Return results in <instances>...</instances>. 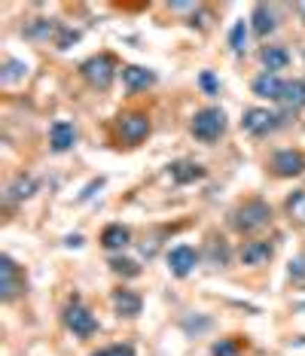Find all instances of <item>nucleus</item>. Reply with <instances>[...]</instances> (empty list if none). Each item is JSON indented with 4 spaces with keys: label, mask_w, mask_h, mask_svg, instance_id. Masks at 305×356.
Wrapping results in <instances>:
<instances>
[{
    "label": "nucleus",
    "mask_w": 305,
    "mask_h": 356,
    "mask_svg": "<svg viewBox=\"0 0 305 356\" xmlns=\"http://www.w3.org/2000/svg\"><path fill=\"white\" fill-rule=\"evenodd\" d=\"M83 76L89 79L95 88H110V83H114V61H110L107 55L89 58L83 64Z\"/></svg>",
    "instance_id": "6"
},
{
    "label": "nucleus",
    "mask_w": 305,
    "mask_h": 356,
    "mask_svg": "<svg viewBox=\"0 0 305 356\" xmlns=\"http://www.w3.org/2000/svg\"><path fill=\"white\" fill-rule=\"evenodd\" d=\"M49 143H52L55 152H68V149L77 143L74 125H70V122H55V125L49 128Z\"/></svg>",
    "instance_id": "11"
},
{
    "label": "nucleus",
    "mask_w": 305,
    "mask_h": 356,
    "mask_svg": "<svg viewBox=\"0 0 305 356\" xmlns=\"http://www.w3.org/2000/svg\"><path fill=\"white\" fill-rule=\"evenodd\" d=\"M281 92H284V83H281L275 74H263L253 79V95H260V98L281 101Z\"/></svg>",
    "instance_id": "13"
},
{
    "label": "nucleus",
    "mask_w": 305,
    "mask_h": 356,
    "mask_svg": "<svg viewBox=\"0 0 305 356\" xmlns=\"http://www.w3.org/2000/svg\"><path fill=\"white\" fill-rule=\"evenodd\" d=\"M272 171L278 177H296L305 171V156L302 152H293V149H281L275 152V159H272Z\"/></svg>",
    "instance_id": "8"
},
{
    "label": "nucleus",
    "mask_w": 305,
    "mask_h": 356,
    "mask_svg": "<svg viewBox=\"0 0 305 356\" xmlns=\"http://www.w3.org/2000/svg\"><path fill=\"white\" fill-rule=\"evenodd\" d=\"M260 58H263V64H266L269 74H275V70H284L287 64H290V55H287L284 46H266Z\"/></svg>",
    "instance_id": "14"
},
{
    "label": "nucleus",
    "mask_w": 305,
    "mask_h": 356,
    "mask_svg": "<svg viewBox=\"0 0 305 356\" xmlns=\"http://www.w3.org/2000/svg\"><path fill=\"white\" fill-rule=\"evenodd\" d=\"M119 134H123L125 143H141L150 134V119L143 113H125L119 119Z\"/></svg>",
    "instance_id": "7"
},
{
    "label": "nucleus",
    "mask_w": 305,
    "mask_h": 356,
    "mask_svg": "<svg viewBox=\"0 0 305 356\" xmlns=\"http://www.w3.org/2000/svg\"><path fill=\"white\" fill-rule=\"evenodd\" d=\"M196 262H198V256L192 247H174L168 253V268H171V274H178V277H187L196 268Z\"/></svg>",
    "instance_id": "9"
},
{
    "label": "nucleus",
    "mask_w": 305,
    "mask_h": 356,
    "mask_svg": "<svg viewBox=\"0 0 305 356\" xmlns=\"http://www.w3.org/2000/svg\"><path fill=\"white\" fill-rule=\"evenodd\" d=\"M128 238H132V234H128L125 225H107L101 234V244L107 250H123L128 244Z\"/></svg>",
    "instance_id": "17"
},
{
    "label": "nucleus",
    "mask_w": 305,
    "mask_h": 356,
    "mask_svg": "<svg viewBox=\"0 0 305 356\" xmlns=\"http://www.w3.org/2000/svg\"><path fill=\"white\" fill-rule=\"evenodd\" d=\"M205 171L198 165H192V161H178V165H171V177L178 183H187V180H198Z\"/></svg>",
    "instance_id": "19"
},
{
    "label": "nucleus",
    "mask_w": 305,
    "mask_h": 356,
    "mask_svg": "<svg viewBox=\"0 0 305 356\" xmlns=\"http://www.w3.org/2000/svg\"><path fill=\"white\" fill-rule=\"evenodd\" d=\"M92 356H134V350L128 344H114V347H104V350L92 353Z\"/></svg>",
    "instance_id": "24"
},
{
    "label": "nucleus",
    "mask_w": 305,
    "mask_h": 356,
    "mask_svg": "<svg viewBox=\"0 0 305 356\" xmlns=\"http://www.w3.org/2000/svg\"><path fill=\"white\" fill-rule=\"evenodd\" d=\"M64 326H68L74 335L79 338H89L95 329H98V323H95V317L89 314V307H83V305H70L68 311H64Z\"/></svg>",
    "instance_id": "5"
},
{
    "label": "nucleus",
    "mask_w": 305,
    "mask_h": 356,
    "mask_svg": "<svg viewBox=\"0 0 305 356\" xmlns=\"http://www.w3.org/2000/svg\"><path fill=\"white\" fill-rule=\"evenodd\" d=\"M114 305L123 317H138L141 314V298L134 293H128V289H119V293L114 296Z\"/></svg>",
    "instance_id": "16"
},
{
    "label": "nucleus",
    "mask_w": 305,
    "mask_h": 356,
    "mask_svg": "<svg viewBox=\"0 0 305 356\" xmlns=\"http://www.w3.org/2000/svg\"><path fill=\"white\" fill-rule=\"evenodd\" d=\"M281 125V116L278 113H269V110H263V107H253V110H247L244 116H242V128L247 134H269V131H275V128Z\"/></svg>",
    "instance_id": "4"
},
{
    "label": "nucleus",
    "mask_w": 305,
    "mask_h": 356,
    "mask_svg": "<svg viewBox=\"0 0 305 356\" xmlns=\"http://www.w3.org/2000/svg\"><path fill=\"white\" fill-rule=\"evenodd\" d=\"M123 83H125L128 92H141V88H150L156 83V74L147 67H134L132 64V67H123Z\"/></svg>",
    "instance_id": "10"
},
{
    "label": "nucleus",
    "mask_w": 305,
    "mask_h": 356,
    "mask_svg": "<svg viewBox=\"0 0 305 356\" xmlns=\"http://www.w3.org/2000/svg\"><path fill=\"white\" fill-rule=\"evenodd\" d=\"M269 220H272V207L266 201H244V204L235 210L238 232H256V229H263V225H269Z\"/></svg>",
    "instance_id": "2"
},
{
    "label": "nucleus",
    "mask_w": 305,
    "mask_h": 356,
    "mask_svg": "<svg viewBox=\"0 0 305 356\" xmlns=\"http://www.w3.org/2000/svg\"><path fill=\"white\" fill-rule=\"evenodd\" d=\"M25 64L22 61H6V70H3V83H13V79H19V76H25Z\"/></svg>",
    "instance_id": "23"
},
{
    "label": "nucleus",
    "mask_w": 305,
    "mask_h": 356,
    "mask_svg": "<svg viewBox=\"0 0 305 356\" xmlns=\"http://www.w3.org/2000/svg\"><path fill=\"white\" fill-rule=\"evenodd\" d=\"M202 86H205L208 95H217V79L211 74H202Z\"/></svg>",
    "instance_id": "26"
},
{
    "label": "nucleus",
    "mask_w": 305,
    "mask_h": 356,
    "mask_svg": "<svg viewBox=\"0 0 305 356\" xmlns=\"http://www.w3.org/2000/svg\"><path fill=\"white\" fill-rule=\"evenodd\" d=\"M253 31L260 37H266V34H272V31H275V15H272V10L266 3H256L253 6Z\"/></svg>",
    "instance_id": "15"
},
{
    "label": "nucleus",
    "mask_w": 305,
    "mask_h": 356,
    "mask_svg": "<svg viewBox=\"0 0 305 356\" xmlns=\"http://www.w3.org/2000/svg\"><path fill=\"white\" fill-rule=\"evenodd\" d=\"M287 213L296 225H305V192H296V195L287 198Z\"/></svg>",
    "instance_id": "21"
},
{
    "label": "nucleus",
    "mask_w": 305,
    "mask_h": 356,
    "mask_svg": "<svg viewBox=\"0 0 305 356\" xmlns=\"http://www.w3.org/2000/svg\"><path fill=\"white\" fill-rule=\"evenodd\" d=\"M34 189H37V183L31 180V177H19L13 186H10V198L13 201H22V198H31L34 195Z\"/></svg>",
    "instance_id": "22"
},
{
    "label": "nucleus",
    "mask_w": 305,
    "mask_h": 356,
    "mask_svg": "<svg viewBox=\"0 0 305 356\" xmlns=\"http://www.w3.org/2000/svg\"><path fill=\"white\" fill-rule=\"evenodd\" d=\"M22 289H25V280H22L19 265H15L10 256H0V298L13 302Z\"/></svg>",
    "instance_id": "3"
},
{
    "label": "nucleus",
    "mask_w": 305,
    "mask_h": 356,
    "mask_svg": "<svg viewBox=\"0 0 305 356\" xmlns=\"http://www.w3.org/2000/svg\"><path fill=\"white\" fill-rule=\"evenodd\" d=\"M223 131H226V116H223V110L205 107V110H198L196 116H192V134H196L198 140L214 143Z\"/></svg>",
    "instance_id": "1"
},
{
    "label": "nucleus",
    "mask_w": 305,
    "mask_h": 356,
    "mask_svg": "<svg viewBox=\"0 0 305 356\" xmlns=\"http://www.w3.org/2000/svg\"><path fill=\"white\" fill-rule=\"evenodd\" d=\"M299 13H302V15H305V3H299Z\"/></svg>",
    "instance_id": "28"
},
{
    "label": "nucleus",
    "mask_w": 305,
    "mask_h": 356,
    "mask_svg": "<svg viewBox=\"0 0 305 356\" xmlns=\"http://www.w3.org/2000/svg\"><path fill=\"white\" fill-rule=\"evenodd\" d=\"M238 347L232 344V341H220V344H214V356H235Z\"/></svg>",
    "instance_id": "25"
},
{
    "label": "nucleus",
    "mask_w": 305,
    "mask_h": 356,
    "mask_svg": "<svg viewBox=\"0 0 305 356\" xmlns=\"http://www.w3.org/2000/svg\"><path fill=\"white\" fill-rule=\"evenodd\" d=\"M272 259V244L269 241H247L242 247V262L244 265H263Z\"/></svg>",
    "instance_id": "12"
},
{
    "label": "nucleus",
    "mask_w": 305,
    "mask_h": 356,
    "mask_svg": "<svg viewBox=\"0 0 305 356\" xmlns=\"http://www.w3.org/2000/svg\"><path fill=\"white\" fill-rule=\"evenodd\" d=\"M229 46H232V52H235V55H242L247 49V25H244V22H235V25H232Z\"/></svg>",
    "instance_id": "20"
},
{
    "label": "nucleus",
    "mask_w": 305,
    "mask_h": 356,
    "mask_svg": "<svg viewBox=\"0 0 305 356\" xmlns=\"http://www.w3.org/2000/svg\"><path fill=\"white\" fill-rule=\"evenodd\" d=\"M281 101L287 107H305V83L302 79H293V83H284V92H281Z\"/></svg>",
    "instance_id": "18"
},
{
    "label": "nucleus",
    "mask_w": 305,
    "mask_h": 356,
    "mask_svg": "<svg viewBox=\"0 0 305 356\" xmlns=\"http://www.w3.org/2000/svg\"><path fill=\"white\" fill-rule=\"evenodd\" d=\"M290 274H305V259H296L290 265Z\"/></svg>",
    "instance_id": "27"
}]
</instances>
